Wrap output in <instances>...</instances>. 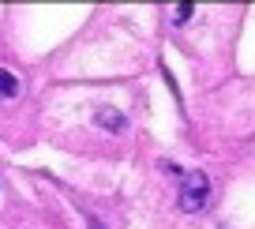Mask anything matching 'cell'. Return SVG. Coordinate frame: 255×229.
I'll use <instances>...</instances> for the list:
<instances>
[{
    "instance_id": "obj_3",
    "label": "cell",
    "mask_w": 255,
    "mask_h": 229,
    "mask_svg": "<svg viewBox=\"0 0 255 229\" xmlns=\"http://www.w3.org/2000/svg\"><path fill=\"white\" fill-rule=\"evenodd\" d=\"M0 94H4V98H15V94H19V79L11 75L8 68L0 71Z\"/></svg>"
},
{
    "instance_id": "obj_1",
    "label": "cell",
    "mask_w": 255,
    "mask_h": 229,
    "mask_svg": "<svg viewBox=\"0 0 255 229\" xmlns=\"http://www.w3.org/2000/svg\"><path fill=\"white\" fill-rule=\"evenodd\" d=\"M207 203H210V181H207V173H188V177H184V188H180V211L199 214Z\"/></svg>"
},
{
    "instance_id": "obj_2",
    "label": "cell",
    "mask_w": 255,
    "mask_h": 229,
    "mask_svg": "<svg viewBox=\"0 0 255 229\" xmlns=\"http://www.w3.org/2000/svg\"><path fill=\"white\" fill-rule=\"evenodd\" d=\"M94 124H98V128H105V132H113V135L128 132V117H124L120 109H113V105H102V109L94 113Z\"/></svg>"
},
{
    "instance_id": "obj_5",
    "label": "cell",
    "mask_w": 255,
    "mask_h": 229,
    "mask_svg": "<svg viewBox=\"0 0 255 229\" xmlns=\"http://www.w3.org/2000/svg\"><path fill=\"white\" fill-rule=\"evenodd\" d=\"M90 229H105V226H102V222H90Z\"/></svg>"
},
{
    "instance_id": "obj_4",
    "label": "cell",
    "mask_w": 255,
    "mask_h": 229,
    "mask_svg": "<svg viewBox=\"0 0 255 229\" xmlns=\"http://www.w3.org/2000/svg\"><path fill=\"white\" fill-rule=\"evenodd\" d=\"M191 15H195V8H191V4H180V8H173V23H176V26L188 23Z\"/></svg>"
}]
</instances>
